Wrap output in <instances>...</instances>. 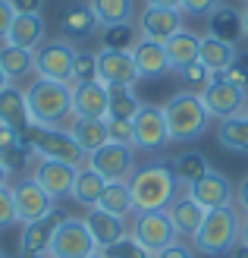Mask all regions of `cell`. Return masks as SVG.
<instances>
[{"label": "cell", "instance_id": "f1b7e54d", "mask_svg": "<svg viewBox=\"0 0 248 258\" xmlns=\"http://www.w3.org/2000/svg\"><path fill=\"white\" fill-rule=\"evenodd\" d=\"M104 189H107V179H104L95 167L82 164L79 173H75V183H72V202H79L82 208H98V202L104 196Z\"/></svg>", "mask_w": 248, "mask_h": 258}, {"label": "cell", "instance_id": "7402d4cb", "mask_svg": "<svg viewBox=\"0 0 248 258\" xmlns=\"http://www.w3.org/2000/svg\"><path fill=\"white\" fill-rule=\"evenodd\" d=\"M167 214H170V224L176 227V233L179 236H192L195 239V233L201 230V224H204V208L198 202H192L189 199V192L186 196H176L173 202L167 205Z\"/></svg>", "mask_w": 248, "mask_h": 258}, {"label": "cell", "instance_id": "ac0fdd59", "mask_svg": "<svg viewBox=\"0 0 248 258\" xmlns=\"http://www.w3.org/2000/svg\"><path fill=\"white\" fill-rule=\"evenodd\" d=\"M176 32H182V10H163V7H145L138 19V35L151 41L167 44Z\"/></svg>", "mask_w": 248, "mask_h": 258}, {"label": "cell", "instance_id": "7a4b0ae2", "mask_svg": "<svg viewBox=\"0 0 248 258\" xmlns=\"http://www.w3.org/2000/svg\"><path fill=\"white\" fill-rule=\"evenodd\" d=\"M29 120L38 126H69L72 120V85L38 79L25 88Z\"/></svg>", "mask_w": 248, "mask_h": 258}, {"label": "cell", "instance_id": "f35d334b", "mask_svg": "<svg viewBox=\"0 0 248 258\" xmlns=\"http://www.w3.org/2000/svg\"><path fill=\"white\" fill-rule=\"evenodd\" d=\"M104 255H107V258H154V255H148L145 249H141L132 236H126V239H120V242H113L110 249H104Z\"/></svg>", "mask_w": 248, "mask_h": 258}, {"label": "cell", "instance_id": "d590c367", "mask_svg": "<svg viewBox=\"0 0 248 258\" xmlns=\"http://www.w3.org/2000/svg\"><path fill=\"white\" fill-rule=\"evenodd\" d=\"M207 170H211V164H207V158L201 151H186L173 161V173H176L179 183H186V186H192L195 179H201Z\"/></svg>", "mask_w": 248, "mask_h": 258}, {"label": "cell", "instance_id": "44dd1931", "mask_svg": "<svg viewBox=\"0 0 248 258\" xmlns=\"http://www.w3.org/2000/svg\"><path fill=\"white\" fill-rule=\"evenodd\" d=\"M47 41V32H44V16L41 13H16L13 16V25L7 32V44H16L25 50H38Z\"/></svg>", "mask_w": 248, "mask_h": 258}, {"label": "cell", "instance_id": "3957f363", "mask_svg": "<svg viewBox=\"0 0 248 258\" xmlns=\"http://www.w3.org/2000/svg\"><path fill=\"white\" fill-rule=\"evenodd\" d=\"M242 242V211L236 205H223L204 214L201 230L195 233V249L201 255H226Z\"/></svg>", "mask_w": 248, "mask_h": 258}, {"label": "cell", "instance_id": "83f0119b", "mask_svg": "<svg viewBox=\"0 0 248 258\" xmlns=\"http://www.w3.org/2000/svg\"><path fill=\"white\" fill-rule=\"evenodd\" d=\"M207 35L220 38V41L236 44L239 38L245 35V25H242V10H236V7H223V4H220L214 13H207Z\"/></svg>", "mask_w": 248, "mask_h": 258}, {"label": "cell", "instance_id": "8d00e7d4", "mask_svg": "<svg viewBox=\"0 0 248 258\" xmlns=\"http://www.w3.org/2000/svg\"><path fill=\"white\" fill-rule=\"evenodd\" d=\"M138 38L141 35L132 29V22H126V25H107V29L101 32V47H107V50H132Z\"/></svg>", "mask_w": 248, "mask_h": 258}, {"label": "cell", "instance_id": "30bf717a", "mask_svg": "<svg viewBox=\"0 0 248 258\" xmlns=\"http://www.w3.org/2000/svg\"><path fill=\"white\" fill-rule=\"evenodd\" d=\"M85 164L95 167L107 183H129V176L135 173V148L120 145V142H107L95 154H88Z\"/></svg>", "mask_w": 248, "mask_h": 258}, {"label": "cell", "instance_id": "c3c4849f", "mask_svg": "<svg viewBox=\"0 0 248 258\" xmlns=\"http://www.w3.org/2000/svg\"><path fill=\"white\" fill-rule=\"evenodd\" d=\"M236 202H239V211H245L248 214V176L239 183V189H236Z\"/></svg>", "mask_w": 248, "mask_h": 258}, {"label": "cell", "instance_id": "db71d44e", "mask_svg": "<svg viewBox=\"0 0 248 258\" xmlns=\"http://www.w3.org/2000/svg\"><path fill=\"white\" fill-rule=\"evenodd\" d=\"M242 25H245V38H248V7H245V13H242Z\"/></svg>", "mask_w": 248, "mask_h": 258}, {"label": "cell", "instance_id": "4fadbf2b", "mask_svg": "<svg viewBox=\"0 0 248 258\" xmlns=\"http://www.w3.org/2000/svg\"><path fill=\"white\" fill-rule=\"evenodd\" d=\"M60 208H54L47 217L41 221H32V224H22V233H19V258H47L50 252V239H54L57 227L63 221Z\"/></svg>", "mask_w": 248, "mask_h": 258}, {"label": "cell", "instance_id": "60d3db41", "mask_svg": "<svg viewBox=\"0 0 248 258\" xmlns=\"http://www.w3.org/2000/svg\"><path fill=\"white\" fill-rule=\"evenodd\" d=\"M179 76H182V79H186V82H192L195 88H207V85H211V79H214V73L207 70V67H201L198 60H195L192 67L179 70Z\"/></svg>", "mask_w": 248, "mask_h": 258}, {"label": "cell", "instance_id": "9f6ffc18", "mask_svg": "<svg viewBox=\"0 0 248 258\" xmlns=\"http://www.w3.org/2000/svg\"><path fill=\"white\" fill-rule=\"evenodd\" d=\"M88 258H107V255H104V252H95V255H88Z\"/></svg>", "mask_w": 248, "mask_h": 258}, {"label": "cell", "instance_id": "7c38bea8", "mask_svg": "<svg viewBox=\"0 0 248 258\" xmlns=\"http://www.w3.org/2000/svg\"><path fill=\"white\" fill-rule=\"evenodd\" d=\"M75 173H79V167L75 164H66V161H54V158H35L32 164V179L54 202L72 196V183H75Z\"/></svg>", "mask_w": 248, "mask_h": 258}, {"label": "cell", "instance_id": "1f68e13d", "mask_svg": "<svg viewBox=\"0 0 248 258\" xmlns=\"http://www.w3.org/2000/svg\"><path fill=\"white\" fill-rule=\"evenodd\" d=\"M217 142L223 145L226 151H236V154H248V113H236V117H226L220 120L217 129Z\"/></svg>", "mask_w": 248, "mask_h": 258}, {"label": "cell", "instance_id": "d4e9b609", "mask_svg": "<svg viewBox=\"0 0 248 258\" xmlns=\"http://www.w3.org/2000/svg\"><path fill=\"white\" fill-rule=\"evenodd\" d=\"M239 60V50L236 44H229V41H220V38L214 35H204L201 38V47H198V63L201 67H207L214 76H223L232 63Z\"/></svg>", "mask_w": 248, "mask_h": 258}, {"label": "cell", "instance_id": "5bb4252c", "mask_svg": "<svg viewBox=\"0 0 248 258\" xmlns=\"http://www.w3.org/2000/svg\"><path fill=\"white\" fill-rule=\"evenodd\" d=\"M13 202H16V214H19V224H32V221H41L50 211L57 208V202L47 196V192L35 183L32 176L13 183Z\"/></svg>", "mask_w": 248, "mask_h": 258}, {"label": "cell", "instance_id": "f5cc1de1", "mask_svg": "<svg viewBox=\"0 0 248 258\" xmlns=\"http://www.w3.org/2000/svg\"><path fill=\"white\" fill-rule=\"evenodd\" d=\"M7 85H13V82L7 79V73H4V70H0V92H4V88H7Z\"/></svg>", "mask_w": 248, "mask_h": 258}, {"label": "cell", "instance_id": "277c9868", "mask_svg": "<svg viewBox=\"0 0 248 258\" xmlns=\"http://www.w3.org/2000/svg\"><path fill=\"white\" fill-rule=\"evenodd\" d=\"M163 120H167L170 142H195L198 136H204L211 113L201 101V92H179L167 101Z\"/></svg>", "mask_w": 248, "mask_h": 258}, {"label": "cell", "instance_id": "9a60e30c", "mask_svg": "<svg viewBox=\"0 0 248 258\" xmlns=\"http://www.w3.org/2000/svg\"><path fill=\"white\" fill-rule=\"evenodd\" d=\"M189 199L198 202L204 211H214V208H223V205H232V183L220 173V170H207L201 179H195L192 186H186Z\"/></svg>", "mask_w": 248, "mask_h": 258}, {"label": "cell", "instance_id": "7dc6e473", "mask_svg": "<svg viewBox=\"0 0 248 258\" xmlns=\"http://www.w3.org/2000/svg\"><path fill=\"white\" fill-rule=\"evenodd\" d=\"M16 13H41V0H10Z\"/></svg>", "mask_w": 248, "mask_h": 258}, {"label": "cell", "instance_id": "4316f807", "mask_svg": "<svg viewBox=\"0 0 248 258\" xmlns=\"http://www.w3.org/2000/svg\"><path fill=\"white\" fill-rule=\"evenodd\" d=\"M69 136L72 142L79 145L85 154H95L101 145H107L110 136H107V120H88V117H72L69 120Z\"/></svg>", "mask_w": 248, "mask_h": 258}, {"label": "cell", "instance_id": "8992f818", "mask_svg": "<svg viewBox=\"0 0 248 258\" xmlns=\"http://www.w3.org/2000/svg\"><path fill=\"white\" fill-rule=\"evenodd\" d=\"M79 50L72 47L66 38H47V41L35 50V76L50 82H66L72 85V63Z\"/></svg>", "mask_w": 248, "mask_h": 258}, {"label": "cell", "instance_id": "d6986e66", "mask_svg": "<svg viewBox=\"0 0 248 258\" xmlns=\"http://www.w3.org/2000/svg\"><path fill=\"white\" fill-rule=\"evenodd\" d=\"M132 60H135L138 79H163L167 73H173L170 60H167V47L160 41H151V38H138L135 41Z\"/></svg>", "mask_w": 248, "mask_h": 258}, {"label": "cell", "instance_id": "f907efd6", "mask_svg": "<svg viewBox=\"0 0 248 258\" xmlns=\"http://www.w3.org/2000/svg\"><path fill=\"white\" fill-rule=\"evenodd\" d=\"M10 176H13V173L7 170L4 164H0V189H4V186H10Z\"/></svg>", "mask_w": 248, "mask_h": 258}, {"label": "cell", "instance_id": "bcb514c9", "mask_svg": "<svg viewBox=\"0 0 248 258\" xmlns=\"http://www.w3.org/2000/svg\"><path fill=\"white\" fill-rule=\"evenodd\" d=\"M154 258H195V252L189 246H182V242H170L167 249H160Z\"/></svg>", "mask_w": 248, "mask_h": 258}, {"label": "cell", "instance_id": "cb8c5ba5", "mask_svg": "<svg viewBox=\"0 0 248 258\" xmlns=\"http://www.w3.org/2000/svg\"><path fill=\"white\" fill-rule=\"evenodd\" d=\"M0 126H10L25 136V129L32 126L29 120V104H25V92L19 85H7L0 92Z\"/></svg>", "mask_w": 248, "mask_h": 258}, {"label": "cell", "instance_id": "91938a15", "mask_svg": "<svg viewBox=\"0 0 248 258\" xmlns=\"http://www.w3.org/2000/svg\"><path fill=\"white\" fill-rule=\"evenodd\" d=\"M245 4H248V0H245Z\"/></svg>", "mask_w": 248, "mask_h": 258}, {"label": "cell", "instance_id": "5b68a950", "mask_svg": "<svg viewBox=\"0 0 248 258\" xmlns=\"http://www.w3.org/2000/svg\"><path fill=\"white\" fill-rule=\"evenodd\" d=\"M25 142H29V148L35 151V158H54V161L75 164V167H82L88 161V154L72 142L66 126H38V123H32L25 129Z\"/></svg>", "mask_w": 248, "mask_h": 258}, {"label": "cell", "instance_id": "603a6c76", "mask_svg": "<svg viewBox=\"0 0 248 258\" xmlns=\"http://www.w3.org/2000/svg\"><path fill=\"white\" fill-rule=\"evenodd\" d=\"M32 148H29V142H25L22 133H16V129H10V126H0V164L7 167L10 173H19L25 170V167L32 164Z\"/></svg>", "mask_w": 248, "mask_h": 258}, {"label": "cell", "instance_id": "6da1fadb", "mask_svg": "<svg viewBox=\"0 0 248 258\" xmlns=\"http://www.w3.org/2000/svg\"><path fill=\"white\" fill-rule=\"evenodd\" d=\"M176 189H179V179H176L170 161H151L129 176V192H132L135 214L167 211V205L176 199Z\"/></svg>", "mask_w": 248, "mask_h": 258}, {"label": "cell", "instance_id": "4dcf8cb0", "mask_svg": "<svg viewBox=\"0 0 248 258\" xmlns=\"http://www.w3.org/2000/svg\"><path fill=\"white\" fill-rule=\"evenodd\" d=\"M0 70L7 73V79L13 85L25 82L35 73V50H25V47H16V44L4 41V47H0Z\"/></svg>", "mask_w": 248, "mask_h": 258}, {"label": "cell", "instance_id": "74e56055", "mask_svg": "<svg viewBox=\"0 0 248 258\" xmlns=\"http://www.w3.org/2000/svg\"><path fill=\"white\" fill-rule=\"evenodd\" d=\"M98 79V54H88V50H79L72 63V85L75 82H95Z\"/></svg>", "mask_w": 248, "mask_h": 258}, {"label": "cell", "instance_id": "52a82bcc", "mask_svg": "<svg viewBox=\"0 0 248 258\" xmlns=\"http://www.w3.org/2000/svg\"><path fill=\"white\" fill-rule=\"evenodd\" d=\"M98 246H95V236L85 224V217H63L54 239H50V252L47 258H88L95 255Z\"/></svg>", "mask_w": 248, "mask_h": 258}, {"label": "cell", "instance_id": "9c48e42d", "mask_svg": "<svg viewBox=\"0 0 248 258\" xmlns=\"http://www.w3.org/2000/svg\"><path fill=\"white\" fill-rule=\"evenodd\" d=\"M129 236H132L148 255H157L170 242H176L179 233H176V227L170 224L167 211H141V214H135V224L129 230Z\"/></svg>", "mask_w": 248, "mask_h": 258}, {"label": "cell", "instance_id": "7bdbcfd3", "mask_svg": "<svg viewBox=\"0 0 248 258\" xmlns=\"http://www.w3.org/2000/svg\"><path fill=\"white\" fill-rule=\"evenodd\" d=\"M220 7V0H182L179 10L182 16H207V13H214Z\"/></svg>", "mask_w": 248, "mask_h": 258}, {"label": "cell", "instance_id": "ee69618b", "mask_svg": "<svg viewBox=\"0 0 248 258\" xmlns=\"http://www.w3.org/2000/svg\"><path fill=\"white\" fill-rule=\"evenodd\" d=\"M223 79L232 82V85H239V88H248V67H245V60H236L232 67L223 73Z\"/></svg>", "mask_w": 248, "mask_h": 258}, {"label": "cell", "instance_id": "d6a6232c", "mask_svg": "<svg viewBox=\"0 0 248 258\" xmlns=\"http://www.w3.org/2000/svg\"><path fill=\"white\" fill-rule=\"evenodd\" d=\"M98 25H126L135 19V0H88Z\"/></svg>", "mask_w": 248, "mask_h": 258}, {"label": "cell", "instance_id": "836d02e7", "mask_svg": "<svg viewBox=\"0 0 248 258\" xmlns=\"http://www.w3.org/2000/svg\"><path fill=\"white\" fill-rule=\"evenodd\" d=\"M107 95H110V113L107 117H113V120H132L141 107V101H138L132 85H107Z\"/></svg>", "mask_w": 248, "mask_h": 258}, {"label": "cell", "instance_id": "e575fe53", "mask_svg": "<svg viewBox=\"0 0 248 258\" xmlns=\"http://www.w3.org/2000/svg\"><path fill=\"white\" fill-rule=\"evenodd\" d=\"M101 211H110L116 217H129L135 211L132 205V192H129V183H107V189H104V196L98 202Z\"/></svg>", "mask_w": 248, "mask_h": 258}, {"label": "cell", "instance_id": "8fae6325", "mask_svg": "<svg viewBox=\"0 0 248 258\" xmlns=\"http://www.w3.org/2000/svg\"><path fill=\"white\" fill-rule=\"evenodd\" d=\"M201 101L211 120H226V117H236V113L245 110V101H248V88H239L226 82L223 76H214L211 85L201 88Z\"/></svg>", "mask_w": 248, "mask_h": 258}, {"label": "cell", "instance_id": "484cf974", "mask_svg": "<svg viewBox=\"0 0 248 258\" xmlns=\"http://www.w3.org/2000/svg\"><path fill=\"white\" fill-rule=\"evenodd\" d=\"M98 29V19H95V10L88 4H72L63 10L60 16V35L66 41H79V38H91Z\"/></svg>", "mask_w": 248, "mask_h": 258}, {"label": "cell", "instance_id": "680465c9", "mask_svg": "<svg viewBox=\"0 0 248 258\" xmlns=\"http://www.w3.org/2000/svg\"><path fill=\"white\" fill-rule=\"evenodd\" d=\"M245 113H248V101H245Z\"/></svg>", "mask_w": 248, "mask_h": 258}, {"label": "cell", "instance_id": "ba28073f", "mask_svg": "<svg viewBox=\"0 0 248 258\" xmlns=\"http://www.w3.org/2000/svg\"><path fill=\"white\" fill-rule=\"evenodd\" d=\"M167 145H170V136H167L163 107L141 104L138 113L132 117V148L135 151H145V154H157Z\"/></svg>", "mask_w": 248, "mask_h": 258}, {"label": "cell", "instance_id": "f6af8a7d", "mask_svg": "<svg viewBox=\"0 0 248 258\" xmlns=\"http://www.w3.org/2000/svg\"><path fill=\"white\" fill-rule=\"evenodd\" d=\"M13 16H16V7L10 0H0V41H7V32L13 25Z\"/></svg>", "mask_w": 248, "mask_h": 258}, {"label": "cell", "instance_id": "b9f144b4", "mask_svg": "<svg viewBox=\"0 0 248 258\" xmlns=\"http://www.w3.org/2000/svg\"><path fill=\"white\" fill-rule=\"evenodd\" d=\"M107 136H110V142L132 145V120H113V117H107Z\"/></svg>", "mask_w": 248, "mask_h": 258}, {"label": "cell", "instance_id": "11a10c76", "mask_svg": "<svg viewBox=\"0 0 248 258\" xmlns=\"http://www.w3.org/2000/svg\"><path fill=\"white\" fill-rule=\"evenodd\" d=\"M236 258H248V249H245V246H239V249H236Z\"/></svg>", "mask_w": 248, "mask_h": 258}, {"label": "cell", "instance_id": "e0dca14e", "mask_svg": "<svg viewBox=\"0 0 248 258\" xmlns=\"http://www.w3.org/2000/svg\"><path fill=\"white\" fill-rule=\"evenodd\" d=\"M98 79L104 85H135L138 70L132 60V50H98Z\"/></svg>", "mask_w": 248, "mask_h": 258}, {"label": "cell", "instance_id": "ffe728a7", "mask_svg": "<svg viewBox=\"0 0 248 258\" xmlns=\"http://www.w3.org/2000/svg\"><path fill=\"white\" fill-rule=\"evenodd\" d=\"M85 224H88V230H91V236H95L98 252L110 249L113 242H120V239L129 236V230H126V217H116V214L101 211V208H88Z\"/></svg>", "mask_w": 248, "mask_h": 258}, {"label": "cell", "instance_id": "2e32d148", "mask_svg": "<svg viewBox=\"0 0 248 258\" xmlns=\"http://www.w3.org/2000/svg\"><path fill=\"white\" fill-rule=\"evenodd\" d=\"M107 113H110V95H107V85L101 79L72 85V117L107 120Z\"/></svg>", "mask_w": 248, "mask_h": 258}, {"label": "cell", "instance_id": "681fc988", "mask_svg": "<svg viewBox=\"0 0 248 258\" xmlns=\"http://www.w3.org/2000/svg\"><path fill=\"white\" fill-rule=\"evenodd\" d=\"M148 7H163V10H179L182 0H145Z\"/></svg>", "mask_w": 248, "mask_h": 258}, {"label": "cell", "instance_id": "f546056e", "mask_svg": "<svg viewBox=\"0 0 248 258\" xmlns=\"http://www.w3.org/2000/svg\"><path fill=\"white\" fill-rule=\"evenodd\" d=\"M167 47V60H170V70H186L192 67L195 60H198V47H201V35H195V32H176L170 41L163 44Z\"/></svg>", "mask_w": 248, "mask_h": 258}, {"label": "cell", "instance_id": "6f0895ef", "mask_svg": "<svg viewBox=\"0 0 248 258\" xmlns=\"http://www.w3.org/2000/svg\"><path fill=\"white\" fill-rule=\"evenodd\" d=\"M0 258H7V252H4V249H0Z\"/></svg>", "mask_w": 248, "mask_h": 258}, {"label": "cell", "instance_id": "816d5d0a", "mask_svg": "<svg viewBox=\"0 0 248 258\" xmlns=\"http://www.w3.org/2000/svg\"><path fill=\"white\" fill-rule=\"evenodd\" d=\"M242 246L248 249V214L242 217Z\"/></svg>", "mask_w": 248, "mask_h": 258}, {"label": "cell", "instance_id": "ab89813d", "mask_svg": "<svg viewBox=\"0 0 248 258\" xmlns=\"http://www.w3.org/2000/svg\"><path fill=\"white\" fill-rule=\"evenodd\" d=\"M19 224V214H16V202H13V189L4 186L0 189V230H10Z\"/></svg>", "mask_w": 248, "mask_h": 258}]
</instances>
